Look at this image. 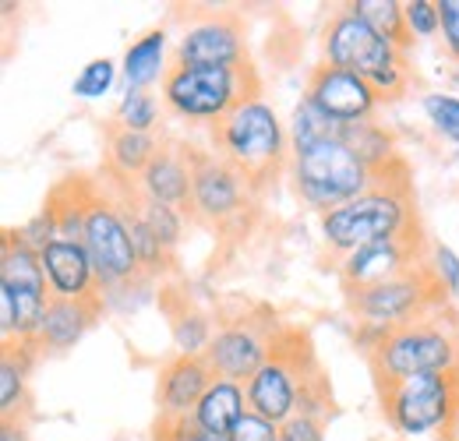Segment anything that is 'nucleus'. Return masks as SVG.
I'll use <instances>...</instances> for the list:
<instances>
[{
    "label": "nucleus",
    "instance_id": "nucleus-1",
    "mask_svg": "<svg viewBox=\"0 0 459 441\" xmlns=\"http://www.w3.org/2000/svg\"><path fill=\"white\" fill-rule=\"evenodd\" d=\"M360 342H364L375 385L403 382L413 375L459 371V322L446 307L396 329H360Z\"/></svg>",
    "mask_w": 459,
    "mask_h": 441
},
{
    "label": "nucleus",
    "instance_id": "nucleus-2",
    "mask_svg": "<svg viewBox=\"0 0 459 441\" xmlns=\"http://www.w3.org/2000/svg\"><path fill=\"white\" fill-rule=\"evenodd\" d=\"M413 226H420V222H417V209H413L410 173L403 163L400 169L378 177V184L368 195L325 212L322 216V240L333 255L346 258L368 244L400 237Z\"/></svg>",
    "mask_w": 459,
    "mask_h": 441
},
{
    "label": "nucleus",
    "instance_id": "nucleus-3",
    "mask_svg": "<svg viewBox=\"0 0 459 441\" xmlns=\"http://www.w3.org/2000/svg\"><path fill=\"white\" fill-rule=\"evenodd\" d=\"M212 145H216V156L237 166L251 180V187L262 191L269 180L280 177V169L287 163L290 131L280 120V113L273 110V103L258 96L212 127Z\"/></svg>",
    "mask_w": 459,
    "mask_h": 441
},
{
    "label": "nucleus",
    "instance_id": "nucleus-4",
    "mask_svg": "<svg viewBox=\"0 0 459 441\" xmlns=\"http://www.w3.org/2000/svg\"><path fill=\"white\" fill-rule=\"evenodd\" d=\"M322 50H325V64L368 78L371 89L382 99H396L403 89L410 85L406 54L396 50L385 36H378L350 4H343L329 18L325 36H322Z\"/></svg>",
    "mask_w": 459,
    "mask_h": 441
},
{
    "label": "nucleus",
    "instance_id": "nucleus-5",
    "mask_svg": "<svg viewBox=\"0 0 459 441\" xmlns=\"http://www.w3.org/2000/svg\"><path fill=\"white\" fill-rule=\"evenodd\" d=\"M262 96L258 71L251 64L240 67H173L163 78V103L180 120L191 124H220L247 99Z\"/></svg>",
    "mask_w": 459,
    "mask_h": 441
},
{
    "label": "nucleus",
    "instance_id": "nucleus-6",
    "mask_svg": "<svg viewBox=\"0 0 459 441\" xmlns=\"http://www.w3.org/2000/svg\"><path fill=\"white\" fill-rule=\"evenodd\" d=\"M290 180L297 198L307 209H318L322 216L368 195L378 184V177L350 152L343 138L290 149Z\"/></svg>",
    "mask_w": 459,
    "mask_h": 441
},
{
    "label": "nucleus",
    "instance_id": "nucleus-7",
    "mask_svg": "<svg viewBox=\"0 0 459 441\" xmlns=\"http://www.w3.org/2000/svg\"><path fill=\"white\" fill-rule=\"evenodd\" d=\"M378 399L393 431L406 438L438 435L442 441H453L459 428V371L385 382L378 385Z\"/></svg>",
    "mask_w": 459,
    "mask_h": 441
},
{
    "label": "nucleus",
    "instance_id": "nucleus-8",
    "mask_svg": "<svg viewBox=\"0 0 459 441\" xmlns=\"http://www.w3.org/2000/svg\"><path fill=\"white\" fill-rule=\"evenodd\" d=\"M318 371V360L300 332L283 329L276 339L273 357L247 378V410L262 413L273 424H287L300 410V392L304 382Z\"/></svg>",
    "mask_w": 459,
    "mask_h": 441
},
{
    "label": "nucleus",
    "instance_id": "nucleus-9",
    "mask_svg": "<svg viewBox=\"0 0 459 441\" xmlns=\"http://www.w3.org/2000/svg\"><path fill=\"white\" fill-rule=\"evenodd\" d=\"M449 293L438 286V279L431 276L428 262L413 272L389 279V282H375L364 290H346V304L350 311L360 318V329H396L406 322H417L438 307H446Z\"/></svg>",
    "mask_w": 459,
    "mask_h": 441
},
{
    "label": "nucleus",
    "instance_id": "nucleus-10",
    "mask_svg": "<svg viewBox=\"0 0 459 441\" xmlns=\"http://www.w3.org/2000/svg\"><path fill=\"white\" fill-rule=\"evenodd\" d=\"M82 244H85V251L92 258V269H96L103 293L142 279V265H138V255H134L131 229H127L124 209H120V202H117V195L110 187H92Z\"/></svg>",
    "mask_w": 459,
    "mask_h": 441
},
{
    "label": "nucleus",
    "instance_id": "nucleus-11",
    "mask_svg": "<svg viewBox=\"0 0 459 441\" xmlns=\"http://www.w3.org/2000/svg\"><path fill=\"white\" fill-rule=\"evenodd\" d=\"M255 195L258 191L237 166L216 152L195 149V180H191L187 216H195L212 229H230L244 222V212H251Z\"/></svg>",
    "mask_w": 459,
    "mask_h": 441
},
{
    "label": "nucleus",
    "instance_id": "nucleus-12",
    "mask_svg": "<svg viewBox=\"0 0 459 441\" xmlns=\"http://www.w3.org/2000/svg\"><path fill=\"white\" fill-rule=\"evenodd\" d=\"M0 293H7L14 300V315H18L14 342L36 346V332H39L43 311L50 304V286L43 276L39 255L29 251L11 229L4 233V244H0Z\"/></svg>",
    "mask_w": 459,
    "mask_h": 441
},
{
    "label": "nucleus",
    "instance_id": "nucleus-13",
    "mask_svg": "<svg viewBox=\"0 0 459 441\" xmlns=\"http://www.w3.org/2000/svg\"><path fill=\"white\" fill-rule=\"evenodd\" d=\"M276 315L269 318H233L227 325H220L212 335V346L205 350V360L212 368L216 378H230L247 385V378L273 357L276 339H280Z\"/></svg>",
    "mask_w": 459,
    "mask_h": 441
},
{
    "label": "nucleus",
    "instance_id": "nucleus-14",
    "mask_svg": "<svg viewBox=\"0 0 459 441\" xmlns=\"http://www.w3.org/2000/svg\"><path fill=\"white\" fill-rule=\"evenodd\" d=\"M247 64V39L237 14H209L191 22L177 47H173V67H240Z\"/></svg>",
    "mask_w": 459,
    "mask_h": 441
},
{
    "label": "nucleus",
    "instance_id": "nucleus-15",
    "mask_svg": "<svg viewBox=\"0 0 459 441\" xmlns=\"http://www.w3.org/2000/svg\"><path fill=\"white\" fill-rule=\"evenodd\" d=\"M420 251H424L420 226L406 229L400 237L368 244V247L346 255L340 262L343 290H364V286H375V282H389V279L403 276V272H413V269H420L428 262Z\"/></svg>",
    "mask_w": 459,
    "mask_h": 441
},
{
    "label": "nucleus",
    "instance_id": "nucleus-16",
    "mask_svg": "<svg viewBox=\"0 0 459 441\" xmlns=\"http://www.w3.org/2000/svg\"><path fill=\"white\" fill-rule=\"evenodd\" d=\"M304 96L325 113L333 117L336 124H360V120H371L382 96L371 89L368 78L343 71V67H333V64H318L311 74H307V85H304Z\"/></svg>",
    "mask_w": 459,
    "mask_h": 441
},
{
    "label": "nucleus",
    "instance_id": "nucleus-17",
    "mask_svg": "<svg viewBox=\"0 0 459 441\" xmlns=\"http://www.w3.org/2000/svg\"><path fill=\"white\" fill-rule=\"evenodd\" d=\"M39 262H43V276H47V286H50V297H57V300L103 297L96 269H92V258H89L82 240L57 237L47 251H39Z\"/></svg>",
    "mask_w": 459,
    "mask_h": 441
},
{
    "label": "nucleus",
    "instance_id": "nucleus-18",
    "mask_svg": "<svg viewBox=\"0 0 459 441\" xmlns=\"http://www.w3.org/2000/svg\"><path fill=\"white\" fill-rule=\"evenodd\" d=\"M191 180H195V149L167 142V145H160V152L149 163V169L138 177V191L145 198H152V202H163V205L187 212Z\"/></svg>",
    "mask_w": 459,
    "mask_h": 441
},
{
    "label": "nucleus",
    "instance_id": "nucleus-19",
    "mask_svg": "<svg viewBox=\"0 0 459 441\" xmlns=\"http://www.w3.org/2000/svg\"><path fill=\"white\" fill-rule=\"evenodd\" d=\"M216 382L205 357H173L160 375V417H191Z\"/></svg>",
    "mask_w": 459,
    "mask_h": 441
},
{
    "label": "nucleus",
    "instance_id": "nucleus-20",
    "mask_svg": "<svg viewBox=\"0 0 459 441\" xmlns=\"http://www.w3.org/2000/svg\"><path fill=\"white\" fill-rule=\"evenodd\" d=\"M100 315H103V297H92V300H57V297H50L39 332H36V350H50V353L71 350L100 322Z\"/></svg>",
    "mask_w": 459,
    "mask_h": 441
},
{
    "label": "nucleus",
    "instance_id": "nucleus-21",
    "mask_svg": "<svg viewBox=\"0 0 459 441\" xmlns=\"http://www.w3.org/2000/svg\"><path fill=\"white\" fill-rule=\"evenodd\" d=\"M120 74H124L127 89H134V92H149L160 78H167V74H170V67H167V29H149V32H142V36L124 50Z\"/></svg>",
    "mask_w": 459,
    "mask_h": 441
},
{
    "label": "nucleus",
    "instance_id": "nucleus-22",
    "mask_svg": "<svg viewBox=\"0 0 459 441\" xmlns=\"http://www.w3.org/2000/svg\"><path fill=\"white\" fill-rule=\"evenodd\" d=\"M247 413V392L240 382H230V378H216L209 392L202 395V402L195 406L191 420L198 431H209V435H230L237 428V420Z\"/></svg>",
    "mask_w": 459,
    "mask_h": 441
},
{
    "label": "nucleus",
    "instance_id": "nucleus-23",
    "mask_svg": "<svg viewBox=\"0 0 459 441\" xmlns=\"http://www.w3.org/2000/svg\"><path fill=\"white\" fill-rule=\"evenodd\" d=\"M160 142L156 134H142V131H127V127H110L107 134V169L114 180H127L138 184V177L149 169L156 160Z\"/></svg>",
    "mask_w": 459,
    "mask_h": 441
},
{
    "label": "nucleus",
    "instance_id": "nucleus-24",
    "mask_svg": "<svg viewBox=\"0 0 459 441\" xmlns=\"http://www.w3.org/2000/svg\"><path fill=\"white\" fill-rule=\"evenodd\" d=\"M340 138H343L346 145H350V152L368 166L375 177H385V173H393V169H400L403 166L400 152H396V138H393V131H385V127L375 124V120L346 124L343 131H340Z\"/></svg>",
    "mask_w": 459,
    "mask_h": 441
},
{
    "label": "nucleus",
    "instance_id": "nucleus-25",
    "mask_svg": "<svg viewBox=\"0 0 459 441\" xmlns=\"http://www.w3.org/2000/svg\"><path fill=\"white\" fill-rule=\"evenodd\" d=\"M32 353H36V346H25V342H11L0 353V424L22 420V413H25Z\"/></svg>",
    "mask_w": 459,
    "mask_h": 441
},
{
    "label": "nucleus",
    "instance_id": "nucleus-26",
    "mask_svg": "<svg viewBox=\"0 0 459 441\" xmlns=\"http://www.w3.org/2000/svg\"><path fill=\"white\" fill-rule=\"evenodd\" d=\"M350 7H353L378 36H385L396 50L410 54L413 36H410V29H406V7H403L400 0H353Z\"/></svg>",
    "mask_w": 459,
    "mask_h": 441
},
{
    "label": "nucleus",
    "instance_id": "nucleus-27",
    "mask_svg": "<svg viewBox=\"0 0 459 441\" xmlns=\"http://www.w3.org/2000/svg\"><path fill=\"white\" fill-rule=\"evenodd\" d=\"M290 149H304V145H315V142H329V138H340L343 124H336L333 117L318 110L307 96H300V103L290 113Z\"/></svg>",
    "mask_w": 459,
    "mask_h": 441
},
{
    "label": "nucleus",
    "instance_id": "nucleus-28",
    "mask_svg": "<svg viewBox=\"0 0 459 441\" xmlns=\"http://www.w3.org/2000/svg\"><path fill=\"white\" fill-rule=\"evenodd\" d=\"M131 202H134V209L142 212V220L149 222V229L163 240V247L173 255L177 244H180V237H184V212L173 209V205H163V202L145 198V195L138 191V184H131Z\"/></svg>",
    "mask_w": 459,
    "mask_h": 441
},
{
    "label": "nucleus",
    "instance_id": "nucleus-29",
    "mask_svg": "<svg viewBox=\"0 0 459 441\" xmlns=\"http://www.w3.org/2000/svg\"><path fill=\"white\" fill-rule=\"evenodd\" d=\"M117 127H127V131H142V134H152L156 124H160V99L152 92H134L127 89L124 99L117 103Z\"/></svg>",
    "mask_w": 459,
    "mask_h": 441
},
{
    "label": "nucleus",
    "instance_id": "nucleus-30",
    "mask_svg": "<svg viewBox=\"0 0 459 441\" xmlns=\"http://www.w3.org/2000/svg\"><path fill=\"white\" fill-rule=\"evenodd\" d=\"M212 335L216 329L202 311H184L173 322V346L180 357H205V350L212 346Z\"/></svg>",
    "mask_w": 459,
    "mask_h": 441
},
{
    "label": "nucleus",
    "instance_id": "nucleus-31",
    "mask_svg": "<svg viewBox=\"0 0 459 441\" xmlns=\"http://www.w3.org/2000/svg\"><path fill=\"white\" fill-rule=\"evenodd\" d=\"M114 82H117V64L110 56H96V60H89V64L74 74L71 92H74L78 99L92 103V99H103V96L114 89Z\"/></svg>",
    "mask_w": 459,
    "mask_h": 441
},
{
    "label": "nucleus",
    "instance_id": "nucleus-32",
    "mask_svg": "<svg viewBox=\"0 0 459 441\" xmlns=\"http://www.w3.org/2000/svg\"><path fill=\"white\" fill-rule=\"evenodd\" d=\"M424 117L428 124L459 149V96H446V92H428L424 96Z\"/></svg>",
    "mask_w": 459,
    "mask_h": 441
},
{
    "label": "nucleus",
    "instance_id": "nucleus-33",
    "mask_svg": "<svg viewBox=\"0 0 459 441\" xmlns=\"http://www.w3.org/2000/svg\"><path fill=\"white\" fill-rule=\"evenodd\" d=\"M11 233H14V237H18V240H22L29 251H36V255H39V251H47V247H50V244L60 237V233H57V216H54V209H50V205H43V209H39L32 220H25L18 229H11Z\"/></svg>",
    "mask_w": 459,
    "mask_h": 441
},
{
    "label": "nucleus",
    "instance_id": "nucleus-34",
    "mask_svg": "<svg viewBox=\"0 0 459 441\" xmlns=\"http://www.w3.org/2000/svg\"><path fill=\"white\" fill-rule=\"evenodd\" d=\"M406 29L417 39H431L435 32H442V14H438V0H406Z\"/></svg>",
    "mask_w": 459,
    "mask_h": 441
},
{
    "label": "nucleus",
    "instance_id": "nucleus-35",
    "mask_svg": "<svg viewBox=\"0 0 459 441\" xmlns=\"http://www.w3.org/2000/svg\"><path fill=\"white\" fill-rule=\"evenodd\" d=\"M428 269H431V276L438 279V286L449 293V297H456L459 293V255L449 247V244H431L428 247Z\"/></svg>",
    "mask_w": 459,
    "mask_h": 441
},
{
    "label": "nucleus",
    "instance_id": "nucleus-36",
    "mask_svg": "<svg viewBox=\"0 0 459 441\" xmlns=\"http://www.w3.org/2000/svg\"><path fill=\"white\" fill-rule=\"evenodd\" d=\"M156 441H230V438H227V435H209V431H198L191 417H160Z\"/></svg>",
    "mask_w": 459,
    "mask_h": 441
},
{
    "label": "nucleus",
    "instance_id": "nucleus-37",
    "mask_svg": "<svg viewBox=\"0 0 459 441\" xmlns=\"http://www.w3.org/2000/svg\"><path fill=\"white\" fill-rule=\"evenodd\" d=\"M227 438L230 441H280V424H273V420H265L262 413L247 410Z\"/></svg>",
    "mask_w": 459,
    "mask_h": 441
},
{
    "label": "nucleus",
    "instance_id": "nucleus-38",
    "mask_svg": "<svg viewBox=\"0 0 459 441\" xmlns=\"http://www.w3.org/2000/svg\"><path fill=\"white\" fill-rule=\"evenodd\" d=\"M280 441H325V420L297 413L287 424H280Z\"/></svg>",
    "mask_w": 459,
    "mask_h": 441
},
{
    "label": "nucleus",
    "instance_id": "nucleus-39",
    "mask_svg": "<svg viewBox=\"0 0 459 441\" xmlns=\"http://www.w3.org/2000/svg\"><path fill=\"white\" fill-rule=\"evenodd\" d=\"M438 14H442V43L446 54L459 60V0H438Z\"/></svg>",
    "mask_w": 459,
    "mask_h": 441
},
{
    "label": "nucleus",
    "instance_id": "nucleus-40",
    "mask_svg": "<svg viewBox=\"0 0 459 441\" xmlns=\"http://www.w3.org/2000/svg\"><path fill=\"white\" fill-rule=\"evenodd\" d=\"M0 441H29L25 424H22V420H4V424H0Z\"/></svg>",
    "mask_w": 459,
    "mask_h": 441
}]
</instances>
